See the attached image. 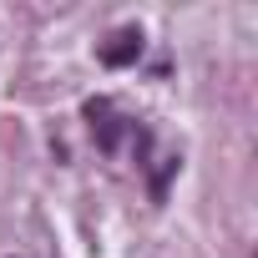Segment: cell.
Returning a JSON list of instances; mask_svg holds the SVG:
<instances>
[{
	"label": "cell",
	"mask_w": 258,
	"mask_h": 258,
	"mask_svg": "<svg viewBox=\"0 0 258 258\" xmlns=\"http://www.w3.org/2000/svg\"><path fill=\"white\" fill-rule=\"evenodd\" d=\"M86 116H91V137H96V147H101V152H116L126 126H121V116H111V101H101V96L86 101Z\"/></svg>",
	"instance_id": "1"
},
{
	"label": "cell",
	"mask_w": 258,
	"mask_h": 258,
	"mask_svg": "<svg viewBox=\"0 0 258 258\" xmlns=\"http://www.w3.org/2000/svg\"><path fill=\"white\" fill-rule=\"evenodd\" d=\"M137 61H142V31H137V26L116 31V36L101 46V66H111V71H121V66H137Z\"/></svg>",
	"instance_id": "2"
},
{
	"label": "cell",
	"mask_w": 258,
	"mask_h": 258,
	"mask_svg": "<svg viewBox=\"0 0 258 258\" xmlns=\"http://www.w3.org/2000/svg\"><path fill=\"white\" fill-rule=\"evenodd\" d=\"M172 177H177V157H162L157 172H152V198H157V203L167 198V182H172Z\"/></svg>",
	"instance_id": "3"
}]
</instances>
